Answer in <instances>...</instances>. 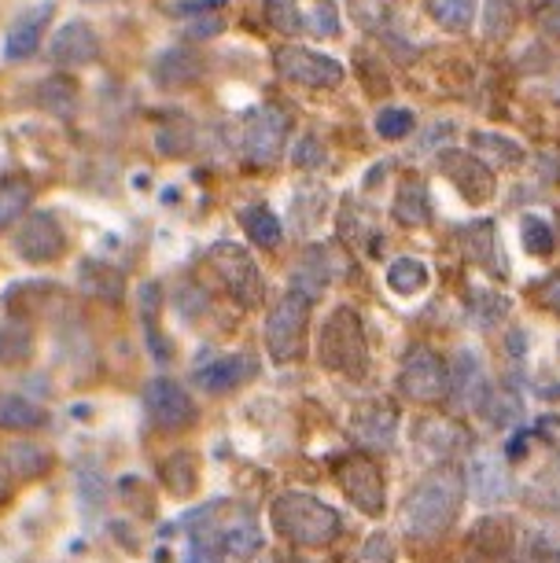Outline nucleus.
<instances>
[{
  "instance_id": "473e14b6",
  "label": "nucleus",
  "mask_w": 560,
  "mask_h": 563,
  "mask_svg": "<svg viewBox=\"0 0 560 563\" xmlns=\"http://www.w3.org/2000/svg\"><path fill=\"white\" fill-rule=\"evenodd\" d=\"M505 313H509V302H505L498 291H472L469 317L475 328H494Z\"/></svg>"
},
{
  "instance_id": "c756f323",
  "label": "nucleus",
  "mask_w": 560,
  "mask_h": 563,
  "mask_svg": "<svg viewBox=\"0 0 560 563\" xmlns=\"http://www.w3.org/2000/svg\"><path fill=\"white\" fill-rule=\"evenodd\" d=\"M428 15L436 19L442 30H469L475 19V0H425Z\"/></svg>"
},
{
  "instance_id": "72a5a7b5",
  "label": "nucleus",
  "mask_w": 560,
  "mask_h": 563,
  "mask_svg": "<svg viewBox=\"0 0 560 563\" xmlns=\"http://www.w3.org/2000/svg\"><path fill=\"white\" fill-rule=\"evenodd\" d=\"M414 111L409 108H384L376 114V133L384 136V141H403V136L414 133Z\"/></svg>"
},
{
  "instance_id": "a878e982",
  "label": "nucleus",
  "mask_w": 560,
  "mask_h": 563,
  "mask_svg": "<svg viewBox=\"0 0 560 563\" xmlns=\"http://www.w3.org/2000/svg\"><path fill=\"white\" fill-rule=\"evenodd\" d=\"M329 276H332V269H329V254H325L321 247H314L306 258L299 262V269H295V276H292V288L295 291H303L306 299H317V295L325 291V284H329Z\"/></svg>"
},
{
  "instance_id": "a19ab883",
  "label": "nucleus",
  "mask_w": 560,
  "mask_h": 563,
  "mask_svg": "<svg viewBox=\"0 0 560 563\" xmlns=\"http://www.w3.org/2000/svg\"><path fill=\"white\" fill-rule=\"evenodd\" d=\"M226 8V0H177L174 15H199V12H218Z\"/></svg>"
},
{
  "instance_id": "b1692460",
  "label": "nucleus",
  "mask_w": 560,
  "mask_h": 563,
  "mask_svg": "<svg viewBox=\"0 0 560 563\" xmlns=\"http://www.w3.org/2000/svg\"><path fill=\"white\" fill-rule=\"evenodd\" d=\"M48 423V412L23 395H0V428L4 431H37Z\"/></svg>"
},
{
  "instance_id": "9b49d317",
  "label": "nucleus",
  "mask_w": 560,
  "mask_h": 563,
  "mask_svg": "<svg viewBox=\"0 0 560 563\" xmlns=\"http://www.w3.org/2000/svg\"><path fill=\"white\" fill-rule=\"evenodd\" d=\"M398 390L409 401H439L450 395V372L431 350H414L398 372Z\"/></svg>"
},
{
  "instance_id": "ddd939ff",
  "label": "nucleus",
  "mask_w": 560,
  "mask_h": 563,
  "mask_svg": "<svg viewBox=\"0 0 560 563\" xmlns=\"http://www.w3.org/2000/svg\"><path fill=\"white\" fill-rule=\"evenodd\" d=\"M52 15H56V4H52V0H41V4L26 8V12L12 23V30H8V37H4V59L19 63V59L34 56L37 45H41V34H45Z\"/></svg>"
},
{
  "instance_id": "f03ea898",
  "label": "nucleus",
  "mask_w": 560,
  "mask_h": 563,
  "mask_svg": "<svg viewBox=\"0 0 560 563\" xmlns=\"http://www.w3.org/2000/svg\"><path fill=\"white\" fill-rule=\"evenodd\" d=\"M273 530L292 541V545H303V549H321L343 530V519L336 512L332 505H325L321 497L314 494H299V490H288L273 501Z\"/></svg>"
},
{
  "instance_id": "412c9836",
  "label": "nucleus",
  "mask_w": 560,
  "mask_h": 563,
  "mask_svg": "<svg viewBox=\"0 0 560 563\" xmlns=\"http://www.w3.org/2000/svg\"><path fill=\"white\" fill-rule=\"evenodd\" d=\"M461 243H464V254L469 262H475L480 269H494V273H505L502 269V251H498V236H494V225L491 221H472V225L461 229Z\"/></svg>"
},
{
  "instance_id": "f257e3e1",
  "label": "nucleus",
  "mask_w": 560,
  "mask_h": 563,
  "mask_svg": "<svg viewBox=\"0 0 560 563\" xmlns=\"http://www.w3.org/2000/svg\"><path fill=\"white\" fill-rule=\"evenodd\" d=\"M461 508V475L453 467L431 472L428 479L414 486L403 505V534L414 541H431L447 534Z\"/></svg>"
},
{
  "instance_id": "ea45409f",
  "label": "nucleus",
  "mask_w": 560,
  "mask_h": 563,
  "mask_svg": "<svg viewBox=\"0 0 560 563\" xmlns=\"http://www.w3.org/2000/svg\"><path fill=\"white\" fill-rule=\"evenodd\" d=\"M453 141V125L450 122H436L431 130L425 133V141H420V155L428 152H439V147H447Z\"/></svg>"
},
{
  "instance_id": "37998d69",
  "label": "nucleus",
  "mask_w": 560,
  "mask_h": 563,
  "mask_svg": "<svg viewBox=\"0 0 560 563\" xmlns=\"http://www.w3.org/2000/svg\"><path fill=\"white\" fill-rule=\"evenodd\" d=\"M542 26L549 30V34H557V37H560V8H553V12H546V15H542Z\"/></svg>"
},
{
  "instance_id": "c85d7f7f",
  "label": "nucleus",
  "mask_w": 560,
  "mask_h": 563,
  "mask_svg": "<svg viewBox=\"0 0 560 563\" xmlns=\"http://www.w3.org/2000/svg\"><path fill=\"white\" fill-rule=\"evenodd\" d=\"M428 280H431V273L420 258H398V262H391V269H387V288L398 295L425 291Z\"/></svg>"
},
{
  "instance_id": "cd10ccee",
  "label": "nucleus",
  "mask_w": 560,
  "mask_h": 563,
  "mask_svg": "<svg viewBox=\"0 0 560 563\" xmlns=\"http://www.w3.org/2000/svg\"><path fill=\"white\" fill-rule=\"evenodd\" d=\"M34 354V332L23 321L0 324V365H23Z\"/></svg>"
},
{
  "instance_id": "4468645a",
  "label": "nucleus",
  "mask_w": 560,
  "mask_h": 563,
  "mask_svg": "<svg viewBox=\"0 0 560 563\" xmlns=\"http://www.w3.org/2000/svg\"><path fill=\"white\" fill-rule=\"evenodd\" d=\"M450 390H453V406L461 409H483V401L491 398L487 368H483V361L472 350H461L458 361H453Z\"/></svg>"
},
{
  "instance_id": "4c0bfd02",
  "label": "nucleus",
  "mask_w": 560,
  "mask_h": 563,
  "mask_svg": "<svg viewBox=\"0 0 560 563\" xmlns=\"http://www.w3.org/2000/svg\"><path fill=\"white\" fill-rule=\"evenodd\" d=\"M321 158H325L321 141H317V136H310V133H306L303 141H299V147L292 152V163L299 166V169H306V166H321Z\"/></svg>"
},
{
  "instance_id": "6e6552de",
  "label": "nucleus",
  "mask_w": 560,
  "mask_h": 563,
  "mask_svg": "<svg viewBox=\"0 0 560 563\" xmlns=\"http://www.w3.org/2000/svg\"><path fill=\"white\" fill-rule=\"evenodd\" d=\"M67 251V232H63L59 218L52 210H37L23 221V229L15 232V254L23 262H34V265H48L63 258Z\"/></svg>"
},
{
  "instance_id": "20e7f679",
  "label": "nucleus",
  "mask_w": 560,
  "mask_h": 563,
  "mask_svg": "<svg viewBox=\"0 0 560 563\" xmlns=\"http://www.w3.org/2000/svg\"><path fill=\"white\" fill-rule=\"evenodd\" d=\"M310 299L303 291L288 288L281 295V302L273 306L266 317V350L270 357L277 361H295L303 350V335H306V321H310Z\"/></svg>"
},
{
  "instance_id": "aec40b11",
  "label": "nucleus",
  "mask_w": 560,
  "mask_h": 563,
  "mask_svg": "<svg viewBox=\"0 0 560 563\" xmlns=\"http://www.w3.org/2000/svg\"><path fill=\"white\" fill-rule=\"evenodd\" d=\"M391 214H395L398 225H425V221H431V192L428 185L420 177H406L403 185H398L395 192V207H391Z\"/></svg>"
},
{
  "instance_id": "58836bf2",
  "label": "nucleus",
  "mask_w": 560,
  "mask_h": 563,
  "mask_svg": "<svg viewBox=\"0 0 560 563\" xmlns=\"http://www.w3.org/2000/svg\"><path fill=\"white\" fill-rule=\"evenodd\" d=\"M513 23V8L505 0H487V30L494 37H502Z\"/></svg>"
},
{
  "instance_id": "bb28decb",
  "label": "nucleus",
  "mask_w": 560,
  "mask_h": 563,
  "mask_svg": "<svg viewBox=\"0 0 560 563\" xmlns=\"http://www.w3.org/2000/svg\"><path fill=\"white\" fill-rule=\"evenodd\" d=\"M34 203V188L23 177H4L0 180V232L12 229L19 218L26 214Z\"/></svg>"
},
{
  "instance_id": "e433bc0d",
  "label": "nucleus",
  "mask_w": 560,
  "mask_h": 563,
  "mask_svg": "<svg viewBox=\"0 0 560 563\" xmlns=\"http://www.w3.org/2000/svg\"><path fill=\"white\" fill-rule=\"evenodd\" d=\"M221 30H226V19H221L218 12H199L185 23V34L193 41H207V37H218Z\"/></svg>"
},
{
  "instance_id": "a211bd4d",
  "label": "nucleus",
  "mask_w": 560,
  "mask_h": 563,
  "mask_svg": "<svg viewBox=\"0 0 560 563\" xmlns=\"http://www.w3.org/2000/svg\"><path fill=\"white\" fill-rule=\"evenodd\" d=\"M152 78L163 85V89H185V85L204 78V59L188 48H166L163 56L155 59Z\"/></svg>"
},
{
  "instance_id": "f704fd0d",
  "label": "nucleus",
  "mask_w": 560,
  "mask_h": 563,
  "mask_svg": "<svg viewBox=\"0 0 560 563\" xmlns=\"http://www.w3.org/2000/svg\"><path fill=\"white\" fill-rule=\"evenodd\" d=\"M266 19L281 34H303V15L295 8V0H266Z\"/></svg>"
},
{
  "instance_id": "0eeeda50",
  "label": "nucleus",
  "mask_w": 560,
  "mask_h": 563,
  "mask_svg": "<svg viewBox=\"0 0 560 563\" xmlns=\"http://www.w3.org/2000/svg\"><path fill=\"white\" fill-rule=\"evenodd\" d=\"M144 409H147V420L155 423L158 431H188L196 423V406L188 398V390L174 379H152L144 390Z\"/></svg>"
},
{
  "instance_id": "2f4dec72",
  "label": "nucleus",
  "mask_w": 560,
  "mask_h": 563,
  "mask_svg": "<svg viewBox=\"0 0 560 563\" xmlns=\"http://www.w3.org/2000/svg\"><path fill=\"white\" fill-rule=\"evenodd\" d=\"M520 236H524V251L535 254V258H549V254H553V247H557L553 225H549L546 218H538V214H527L520 221Z\"/></svg>"
},
{
  "instance_id": "2eb2a0df",
  "label": "nucleus",
  "mask_w": 560,
  "mask_h": 563,
  "mask_svg": "<svg viewBox=\"0 0 560 563\" xmlns=\"http://www.w3.org/2000/svg\"><path fill=\"white\" fill-rule=\"evenodd\" d=\"M255 372L259 365L251 354H226V357H215L210 365H199L193 379L207 395H226V390H237L240 384H248Z\"/></svg>"
},
{
  "instance_id": "dca6fc26",
  "label": "nucleus",
  "mask_w": 560,
  "mask_h": 563,
  "mask_svg": "<svg viewBox=\"0 0 560 563\" xmlns=\"http://www.w3.org/2000/svg\"><path fill=\"white\" fill-rule=\"evenodd\" d=\"M442 169L450 174V180L458 185V192L472 203H483L491 199L494 192V177H491V166L475 155H464V152H447L442 155Z\"/></svg>"
},
{
  "instance_id": "49530a36",
  "label": "nucleus",
  "mask_w": 560,
  "mask_h": 563,
  "mask_svg": "<svg viewBox=\"0 0 560 563\" xmlns=\"http://www.w3.org/2000/svg\"><path fill=\"white\" fill-rule=\"evenodd\" d=\"M557 100H560V85H557Z\"/></svg>"
},
{
  "instance_id": "f8f14e48",
  "label": "nucleus",
  "mask_w": 560,
  "mask_h": 563,
  "mask_svg": "<svg viewBox=\"0 0 560 563\" xmlns=\"http://www.w3.org/2000/svg\"><path fill=\"white\" fill-rule=\"evenodd\" d=\"M48 56L52 63H59V67H89V63L100 59L97 30H92L86 19H70L67 26L56 30V37H52V45H48Z\"/></svg>"
},
{
  "instance_id": "7c9ffc66",
  "label": "nucleus",
  "mask_w": 560,
  "mask_h": 563,
  "mask_svg": "<svg viewBox=\"0 0 560 563\" xmlns=\"http://www.w3.org/2000/svg\"><path fill=\"white\" fill-rule=\"evenodd\" d=\"M472 147H475V158H491V163H498V166L520 163V155H524L520 144L498 133H472Z\"/></svg>"
},
{
  "instance_id": "79ce46f5",
  "label": "nucleus",
  "mask_w": 560,
  "mask_h": 563,
  "mask_svg": "<svg viewBox=\"0 0 560 563\" xmlns=\"http://www.w3.org/2000/svg\"><path fill=\"white\" fill-rule=\"evenodd\" d=\"M221 556H226L221 549L204 545V541H193V545H188V560L185 563H221Z\"/></svg>"
},
{
  "instance_id": "c03bdc74",
  "label": "nucleus",
  "mask_w": 560,
  "mask_h": 563,
  "mask_svg": "<svg viewBox=\"0 0 560 563\" xmlns=\"http://www.w3.org/2000/svg\"><path fill=\"white\" fill-rule=\"evenodd\" d=\"M546 302L553 306V310H560V276H557V280H553V284H549V288H546Z\"/></svg>"
},
{
  "instance_id": "9d476101",
  "label": "nucleus",
  "mask_w": 560,
  "mask_h": 563,
  "mask_svg": "<svg viewBox=\"0 0 560 563\" xmlns=\"http://www.w3.org/2000/svg\"><path fill=\"white\" fill-rule=\"evenodd\" d=\"M336 483L347 494V501L354 508H362L365 516L384 512V475L369 456H347L336 467Z\"/></svg>"
},
{
  "instance_id": "6ab92c4d",
  "label": "nucleus",
  "mask_w": 560,
  "mask_h": 563,
  "mask_svg": "<svg viewBox=\"0 0 560 563\" xmlns=\"http://www.w3.org/2000/svg\"><path fill=\"white\" fill-rule=\"evenodd\" d=\"M417 439L425 453H431L436 461H447V456H458L469 445V431L453 420H420Z\"/></svg>"
},
{
  "instance_id": "5701e85b",
  "label": "nucleus",
  "mask_w": 560,
  "mask_h": 563,
  "mask_svg": "<svg viewBox=\"0 0 560 563\" xmlns=\"http://www.w3.org/2000/svg\"><path fill=\"white\" fill-rule=\"evenodd\" d=\"M354 439L369 445V450H391V442H395V412L387 406L362 409L354 417Z\"/></svg>"
},
{
  "instance_id": "c9c22d12",
  "label": "nucleus",
  "mask_w": 560,
  "mask_h": 563,
  "mask_svg": "<svg viewBox=\"0 0 560 563\" xmlns=\"http://www.w3.org/2000/svg\"><path fill=\"white\" fill-rule=\"evenodd\" d=\"M310 30L317 37H336V34H340V12H336L332 0H317V4H314Z\"/></svg>"
},
{
  "instance_id": "a18cd8bd",
  "label": "nucleus",
  "mask_w": 560,
  "mask_h": 563,
  "mask_svg": "<svg viewBox=\"0 0 560 563\" xmlns=\"http://www.w3.org/2000/svg\"><path fill=\"white\" fill-rule=\"evenodd\" d=\"M0 497H4V472H0Z\"/></svg>"
},
{
  "instance_id": "4be33fe9",
  "label": "nucleus",
  "mask_w": 560,
  "mask_h": 563,
  "mask_svg": "<svg viewBox=\"0 0 560 563\" xmlns=\"http://www.w3.org/2000/svg\"><path fill=\"white\" fill-rule=\"evenodd\" d=\"M78 288L92 295V299H108V302H122L125 295V276L108 262H81L78 269Z\"/></svg>"
},
{
  "instance_id": "39448f33",
  "label": "nucleus",
  "mask_w": 560,
  "mask_h": 563,
  "mask_svg": "<svg viewBox=\"0 0 560 563\" xmlns=\"http://www.w3.org/2000/svg\"><path fill=\"white\" fill-rule=\"evenodd\" d=\"M207 262H210V269L218 273L221 288H226L229 295H237L244 306H259V299H262V273H259L255 258H251L240 243H229V240L215 243V247L207 251Z\"/></svg>"
},
{
  "instance_id": "1a4fd4ad",
  "label": "nucleus",
  "mask_w": 560,
  "mask_h": 563,
  "mask_svg": "<svg viewBox=\"0 0 560 563\" xmlns=\"http://www.w3.org/2000/svg\"><path fill=\"white\" fill-rule=\"evenodd\" d=\"M288 114L281 108H259L248 114L244 125V158L251 166H273L281 158V147L288 141Z\"/></svg>"
},
{
  "instance_id": "423d86ee",
  "label": "nucleus",
  "mask_w": 560,
  "mask_h": 563,
  "mask_svg": "<svg viewBox=\"0 0 560 563\" xmlns=\"http://www.w3.org/2000/svg\"><path fill=\"white\" fill-rule=\"evenodd\" d=\"M273 67H277L284 81L303 85V89H332V85H340L347 74L343 63L332 59L329 52H314V48H299V45L277 48Z\"/></svg>"
},
{
  "instance_id": "7ed1b4c3",
  "label": "nucleus",
  "mask_w": 560,
  "mask_h": 563,
  "mask_svg": "<svg viewBox=\"0 0 560 563\" xmlns=\"http://www.w3.org/2000/svg\"><path fill=\"white\" fill-rule=\"evenodd\" d=\"M325 368L343 372V376H365L369 368V343H365V328L362 317L354 310H332V317L321 328V343H317Z\"/></svg>"
},
{
  "instance_id": "393cba45",
  "label": "nucleus",
  "mask_w": 560,
  "mask_h": 563,
  "mask_svg": "<svg viewBox=\"0 0 560 563\" xmlns=\"http://www.w3.org/2000/svg\"><path fill=\"white\" fill-rule=\"evenodd\" d=\"M240 225H244V232L251 236V243H255V247H266V251L281 247L284 229H281V218L273 214L270 207H262V203L244 207V210H240Z\"/></svg>"
},
{
  "instance_id": "f3484780",
  "label": "nucleus",
  "mask_w": 560,
  "mask_h": 563,
  "mask_svg": "<svg viewBox=\"0 0 560 563\" xmlns=\"http://www.w3.org/2000/svg\"><path fill=\"white\" fill-rule=\"evenodd\" d=\"M469 490L475 501L483 505H498L513 494V475L505 472V464L498 456H475L472 472H469Z\"/></svg>"
}]
</instances>
